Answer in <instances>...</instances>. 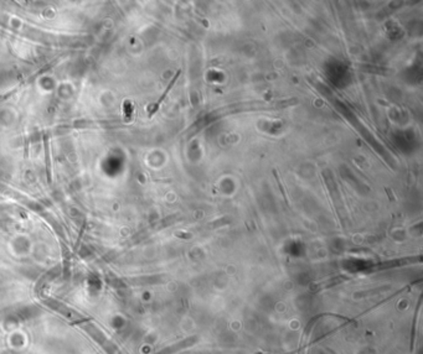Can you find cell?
<instances>
[{"label": "cell", "instance_id": "cell-2", "mask_svg": "<svg viewBox=\"0 0 423 354\" xmlns=\"http://www.w3.org/2000/svg\"><path fill=\"white\" fill-rule=\"evenodd\" d=\"M124 116H126V120L129 121L132 119V116H133V103H132L131 101H126L124 102Z\"/></svg>", "mask_w": 423, "mask_h": 354}, {"label": "cell", "instance_id": "cell-1", "mask_svg": "<svg viewBox=\"0 0 423 354\" xmlns=\"http://www.w3.org/2000/svg\"><path fill=\"white\" fill-rule=\"evenodd\" d=\"M180 73H182V71L180 70H178L177 71V73H175L174 75V77L172 78V80H170V82H169V84H168V87H166V89L165 91H164V93L161 94V97L160 98L158 99V101L155 102V103L154 104H151L150 107H149L148 108V114H149V117H153L154 114L156 113V112H158V109H159V107H160V104L163 103L164 102V99L166 98V96H168V93L170 91H172V88H173V85L175 84V83H177V80H178V78H179V76H180Z\"/></svg>", "mask_w": 423, "mask_h": 354}]
</instances>
